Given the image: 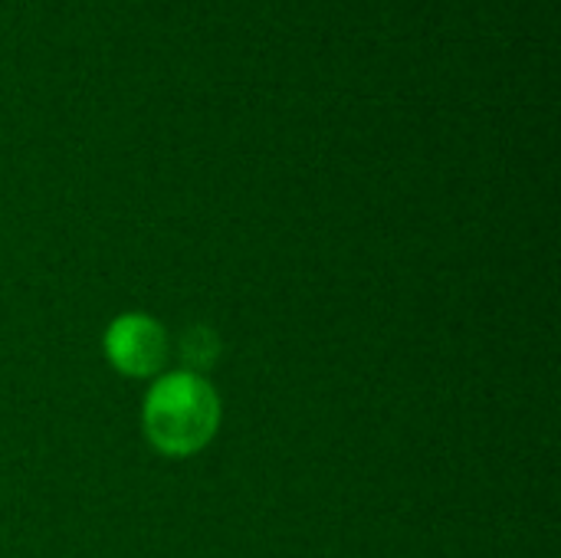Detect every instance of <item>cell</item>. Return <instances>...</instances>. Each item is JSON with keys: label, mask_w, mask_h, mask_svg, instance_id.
Instances as JSON below:
<instances>
[{"label": "cell", "mask_w": 561, "mask_h": 558, "mask_svg": "<svg viewBox=\"0 0 561 558\" xmlns=\"http://www.w3.org/2000/svg\"><path fill=\"white\" fill-rule=\"evenodd\" d=\"M105 352H108V362L131 375V378H141V375H154L164 358H168V339L161 332V326L148 316H122L112 322L108 335H105Z\"/></svg>", "instance_id": "7a4b0ae2"}, {"label": "cell", "mask_w": 561, "mask_h": 558, "mask_svg": "<svg viewBox=\"0 0 561 558\" xmlns=\"http://www.w3.org/2000/svg\"><path fill=\"white\" fill-rule=\"evenodd\" d=\"M217 352H220V345H217V339L207 329H191L181 339V362H184L187 375H194L201 368H210L214 358H217Z\"/></svg>", "instance_id": "3957f363"}, {"label": "cell", "mask_w": 561, "mask_h": 558, "mask_svg": "<svg viewBox=\"0 0 561 558\" xmlns=\"http://www.w3.org/2000/svg\"><path fill=\"white\" fill-rule=\"evenodd\" d=\"M220 421V401L197 375H171L158 382L145 401V434L168 457L201 451Z\"/></svg>", "instance_id": "6da1fadb"}]
</instances>
